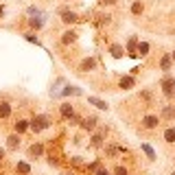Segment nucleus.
Instances as JSON below:
<instances>
[{"label":"nucleus","mask_w":175,"mask_h":175,"mask_svg":"<svg viewBox=\"0 0 175 175\" xmlns=\"http://www.w3.org/2000/svg\"><path fill=\"white\" fill-rule=\"evenodd\" d=\"M46 127H48V118H46V116H37L33 121V129L35 131H42V129H46Z\"/></svg>","instance_id":"1"},{"label":"nucleus","mask_w":175,"mask_h":175,"mask_svg":"<svg viewBox=\"0 0 175 175\" xmlns=\"http://www.w3.org/2000/svg\"><path fill=\"white\" fill-rule=\"evenodd\" d=\"M162 86H164V94H167V96L175 94V79H164Z\"/></svg>","instance_id":"2"},{"label":"nucleus","mask_w":175,"mask_h":175,"mask_svg":"<svg viewBox=\"0 0 175 175\" xmlns=\"http://www.w3.org/2000/svg\"><path fill=\"white\" fill-rule=\"evenodd\" d=\"M155 125H158V118H155V116H147L144 118V127H147V129H153Z\"/></svg>","instance_id":"3"},{"label":"nucleus","mask_w":175,"mask_h":175,"mask_svg":"<svg viewBox=\"0 0 175 175\" xmlns=\"http://www.w3.org/2000/svg\"><path fill=\"white\" fill-rule=\"evenodd\" d=\"M134 86V79L131 77H125V79H121V88H125V90H129Z\"/></svg>","instance_id":"4"},{"label":"nucleus","mask_w":175,"mask_h":175,"mask_svg":"<svg viewBox=\"0 0 175 175\" xmlns=\"http://www.w3.org/2000/svg\"><path fill=\"white\" fill-rule=\"evenodd\" d=\"M94 125H96L94 116H90V118H86V121H83V127H86V129H94Z\"/></svg>","instance_id":"5"},{"label":"nucleus","mask_w":175,"mask_h":175,"mask_svg":"<svg viewBox=\"0 0 175 175\" xmlns=\"http://www.w3.org/2000/svg\"><path fill=\"white\" fill-rule=\"evenodd\" d=\"M75 20H77V15H75V13L63 11V22H75Z\"/></svg>","instance_id":"6"},{"label":"nucleus","mask_w":175,"mask_h":175,"mask_svg":"<svg viewBox=\"0 0 175 175\" xmlns=\"http://www.w3.org/2000/svg\"><path fill=\"white\" fill-rule=\"evenodd\" d=\"M164 138H167V142H175V129H167Z\"/></svg>","instance_id":"7"},{"label":"nucleus","mask_w":175,"mask_h":175,"mask_svg":"<svg viewBox=\"0 0 175 175\" xmlns=\"http://www.w3.org/2000/svg\"><path fill=\"white\" fill-rule=\"evenodd\" d=\"M162 116H164V118H173V116H175V109H173V107H164Z\"/></svg>","instance_id":"8"},{"label":"nucleus","mask_w":175,"mask_h":175,"mask_svg":"<svg viewBox=\"0 0 175 175\" xmlns=\"http://www.w3.org/2000/svg\"><path fill=\"white\" fill-rule=\"evenodd\" d=\"M101 142H103V136L96 134L94 138H92V147H101Z\"/></svg>","instance_id":"9"},{"label":"nucleus","mask_w":175,"mask_h":175,"mask_svg":"<svg viewBox=\"0 0 175 175\" xmlns=\"http://www.w3.org/2000/svg\"><path fill=\"white\" fill-rule=\"evenodd\" d=\"M9 112H11V109H9V105H7V103L0 105V116H2V118H5V116H9Z\"/></svg>","instance_id":"10"},{"label":"nucleus","mask_w":175,"mask_h":175,"mask_svg":"<svg viewBox=\"0 0 175 175\" xmlns=\"http://www.w3.org/2000/svg\"><path fill=\"white\" fill-rule=\"evenodd\" d=\"M40 153H42V147L40 144H33L31 147V155H40Z\"/></svg>","instance_id":"11"},{"label":"nucleus","mask_w":175,"mask_h":175,"mask_svg":"<svg viewBox=\"0 0 175 175\" xmlns=\"http://www.w3.org/2000/svg\"><path fill=\"white\" fill-rule=\"evenodd\" d=\"M112 55H114V57H121V55H123L121 46H112Z\"/></svg>","instance_id":"12"},{"label":"nucleus","mask_w":175,"mask_h":175,"mask_svg":"<svg viewBox=\"0 0 175 175\" xmlns=\"http://www.w3.org/2000/svg\"><path fill=\"white\" fill-rule=\"evenodd\" d=\"M18 171H20V173H29V164L20 162V164H18Z\"/></svg>","instance_id":"13"},{"label":"nucleus","mask_w":175,"mask_h":175,"mask_svg":"<svg viewBox=\"0 0 175 175\" xmlns=\"http://www.w3.org/2000/svg\"><path fill=\"white\" fill-rule=\"evenodd\" d=\"M90 101H92V103H94L96 107H101V109H105V107H107V105L103 103V101H99V99H90Z\"/></svg>","instance_id":"14"},{"label":"nucleus","mask_w":175,"mask_h":175,"mask_svg":"<svg viewBox=\"0 0 175 175\" xmlns=\"http://www.w3.org/2000/svg\"><path fill=\"white\" fill-rule=\"evenodd\" d=\"M13 147H18V136H11V138H9V149H13Z\"/></svg>","instance_id":"15"},{"label":"nucleus","mask_w":175,"mask_h":175,"mask_svg":"<svg viewBox=\"0 0 175 175\" xmlns=\"http://www.w3.org/2000/svg\"><path fill=\"white\" fill-rule=\"evenodd\" d=\"M147 50H149V46H147L144 42H142L140 46H138V53H140V55H147Z\"/></svg>","instance_id":"16"},{"label":"nucleus","mask_w":175,"mask_h":175,"mask_svg":"<svg viewBox=\"0 0 175 175\" xmlns=\"http://www.w3.org/2000/svg\"><path fill=\"white\" fill-rule=\"evenodd\" d=\"M131 11H134V13H142V5H140V2H136V5L131 7Z\"/></svg>","instance_id":"17"},{"label":"nucleus","mask_w":175,"mask_h":175,"mask_svg":"<svg viewBox=\"0 0 175 175\" xmlns=\"http://www.w3.org/2000/svg\"><path fill=\"white\" fill-rule=\"evenodd\" d=\"M169 66H171V57H164V59H162V68L169 70Z\"/></svg>","instance_id":"18"},{"label":"nucleus","mask_w":175,"mask_h":175,"mask_svg":"<svg viewBox=\"0 0 175 175\" xmlns=\"http://www.w3.org/2000/svg\"><path fill=\"white\" fill-rule=\"evenodd\" d=\"M61 112H63V116H72V107L63 105V107H61Z\"/></svg>","instance_id":"19"},{"label":"nucleus","mask_w":175,"mask_h":175,"mask_svg":"<svg viewBox=\"0 0 175 175\" xmlns=\"http://www.w3.org/2000/svg\"><path fill=\"white\" fill-rule=\"evenodd\" d=\"M92 66H94V61H92V59H88V61H83V66H81V68H83V70H90Z\"/></svg>","instance_id":"20"},{"label":"nucleus","mask_w":175,"mask_h":175,"mask_svg":"<svg viewBox=\"0 0 175 175\" xmlns=\"http://www.w3.org/2000/svg\"><path fill=\"white\" fill-rule=\"evenodd\" d=\"M72 40H75V33H66V35H63V42H72Z\"/></svg>","instance_id":"21"},{"label":"nucleus","mask_w":175,"mask_h":175,"mask_svg":"<svg viewBox=\"0 0 175 175\" xmlns=\"http://www.w3.org/2000/svg\"><path fill=\"white\" fill-rule=\"evenodd\" d=\"M144 151H147V155H149V158H151V160L155 158V155H153V151H151V147H147V144H144Z\"/></svg>","instance_id":"22"},{"label":"nucleus","mask_w":175,"mask_h":175,"mask_svg":"<svg viewBox=\"0 0 175 175\" xmlns=\"http://www.w3.org/2000/svg\"><path fill=\"white\" fill-rule=\"evenodd\" d=\"M15 129H18V131H24V129H26V123H18Z\"/></svg>","instance_id":"23"},{"label":"nucleus","mask_w":175,"mask_h":175,"mask_svg":"<svg viewBox=\"0 0 175 175\" xmlns=\"http://www.w3.org/2000/svg\"><path fill=\"white\" fill-rule=\"evenodd\" d=\"M116 175H127V171H125L123 167H118V169H116Z\"/></svg>","instance_id":"24"},{"label":"nucleus","mask_w":175,"mask_h":175,"mask_svg":"<svg viewBox=\"0 0 175 175\" xmlns=\"http://www.w3.org/2000/svg\"><path fill=\"white\" fill-rule=\"evenodd\" d=\"M96 175H109V173H107V171H105V169H101V171H99V173H96Z\"/></svg>","instance_id":"25"},{"label":"nucleus","mask_w":175,"mask_h":175,"mask_svg":"<svg viewBox=\"0 0 175 175\" xmlns=\"http://www.w3.org/2000/svg\"><path fill=\"white\" fill-rule=\"evenodd\" d=\"M103 2H107V5H112V2H116V0H103Z\"/></svg>","instance_id":"26"},{"label":"nucleus","mask_w":175,"mask_h":175,"mask_svg":"<svg viewBox=\"0 0 175 175\" xmlns=\"http://www.w3.org/2000/svg\"><path fill=\"white\" fill-rule=\"evenodd\" d=\"M0 158H2V149H0Z\"/></svg>","instance_id":"27"},{"label":"nucleus","mask_w":175,"mask_h":175,"mask_svg":"<svg viewBox=\"0 0 175 175\" xmlns=\"http://www.w3.org/2000/svg\"><path fill=\"white\" fill-rule=\"evenodd\" d=\"M173 175H175V173H173Z\"/></svg>","instance_id":"28"}]
</instances>
